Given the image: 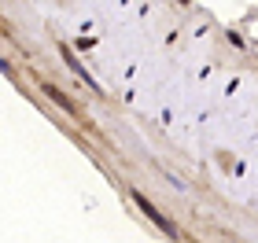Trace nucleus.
Returning <instances> with one entry per match:
<instances>
[{
  "label": "nucleus",
  "mask_w": 258,
  "mask_h": 243,
  "mask_svg": "<svg viewBox=\"0 0 258 243\" xmlns=\"http://www.w3.org/2000/svg\"><path fill=\"white\" fill-rule=\"evenodd\" d=\"M133 199H137V206H140V210L148 214V221H155V225H159V228H162V232H166V236H177V228H173V225L166 221V217H162V214L155 210V203H151V199H144V195H140V192H133Z\"/></svg>",
  "instance_id": "obj_1"
},
{
  "label": "nucleus",
  "mask_w": 258,
  "mask_h": 243,
  "mask_svg": "<svg viewBox=\"0 0 258 243\" xmlns=\"http://www.w3.org/2000/svg\"><path fill=\"white\" fill-rule=\"evenodd\" d=\"M44 96H52V100H55V103H59V107L67 111V114H74V118H78V107H74V103H70V100H67V96H63V92L55 89V85H44Z\"/></svg>",
  "instance_id": "obj_2"
}]
</instances>
